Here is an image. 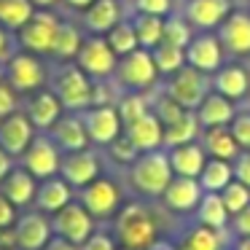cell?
Here are the masks:
<instances>
[{"mask_svg": "<svg viewBox=\"0 0 250 250\" xmlns=\"http://www.w3.org/2000/svg\"><path fill=\"white\" fill-rule=\"evenodd\" d=\"M164 19L167 17H153V14H137V11L129 17L140 49L151 51L153 46H159L164 41Z\"/></svg>", "mask_w": 250, "mask_h": 250, "instance_id": "cell-33", "label": "cell"}, {"mask_svg": "<svg viewBox=\"0 0 250 250\" xmlns=\"http://www.w3.org/2000/svg\"><path fill=\"white\" fill-rule=\"evenodd\" d=\"M196 113V121H199L202 129H210V126H229L231 119L237 116V105L234 100L223 97L218 92H207V97L199 103V108L194 110Z\"/></svg>", "mask_w": 250, "mask_h": 250, "instance_id": "cell-24", "label": "cell"}, {"mask_svg": "<svg viewBox=\"0 0 250 250\" xmlns=\"http://www.w3.org/2000/svg\"><path fill=\"white\" fill-rule=\"evenodd\" d=\"M199 132H202V126H199V121H196V113L188 110V113H183L178 121L164 126V148H175V146H183V143L199 140Z\"/></svg>", "mask_w": 250, "mask_h": 250, "instance_id": "cell-35", "label": "cell"}, {"mask_svg": "<svg viewBox=\"0 0 250 250\" xmlns=\"http://www.w3.org/2000/svg\"><path fill=\"white\" fill-rule=\"evenodd\" d=\"M110 81L116 83L119 92H151L162 76H159L156 65H153V57L148 49H135L129 54L119 57V65Z\"/></svg>", "mask_w": 250, "mask_h": 250, "instance_id": "cell-4", "label": "cell"}, {"mask_svg": "<svg viewBox=\"0 0 250 250\" xmlns=\"http://www.w3.org/2000/svg\"><path fill=\"white\" fill-rule=\"evenodd\" d=\"M169 156V167H172L175 175H183V178H199L202 167L207 162V153L202 148L199 140L194 143H183V146L175 148H164Z\"/></svg>", "mask_w": 250, "mask_h": 250, "instance_id": "cell-28", "label": "cell"}, {"mask_svg": "<svg viewBox=\"0 0 250 250\" xmlns=\"http://www.w3.org/2000/svg\"><path fill=\"white\" fill-rule=\"evenodd\" d=\"M108 151H110V156H113L116 162L126 164V167H129V164H132V162H135V159H137V153H140V151H137L135 146H132V140H129V137L124 135V132H121V135L116 137L113 143H110V146H108Z\"/></svg>", "mask_w": 250, "mask_h": 250, "instance_id": "cell-43", "label": "cell"}, {"mask_svg": "<svg viewBox=\"0 0 250 250\" xmlns=\"http://www.w3.org/2000/svg\"><path fill=\"white\" fill-rule=\"evenodd\" d=\"M194 218H196V223H205V226L218 229V231H229V221H231V215H229L221 194H210V191L202 194Z\"/></svg>", "mask_w": 250, "mask_h": 250, "instance_id": "cell-30", "label": "cell"}, {"mask_svg": "<svg viewBox=\"0 0 250 250\" xmlns=\"http://www.w3.org/2000/svg\"><path fill=\"white\" fill-rule=\"evenodd\" d=\"M132 8L137 14H153V17H169L175 11L172 0H132Z\"/></svg>", "mask_w": 250, "mask_h": 250, "instance_id": "cell-44", "label": "cell"}, {"mask_svg": "<svg viewBox=\"0 0 250 250\" xmlns=\"http://www.w3.org/2000/svg\"><path fill=\"white\" fill-rule=\"evenodd\" d=\"M49 137L57 143V148L62 153H73V151L89 148V135H86L81 113H70V110L57 119V124L49 129Z\"/></svg>", "mask_w": 250, "mask_h": 250, "instance_id": "cell-21", "label": "cell"}, {"mask_svg": "<svg viewBox=\"0 0 250 250\" xmlns=\"http://www.w3.org/2000/svg\"><path fill=\"white\" fill-rule=\"evenodd\" d=\"M105 41H108V46L116 51V57H124V54H129V51L140 49L135 27H132L129 19H121L119 24H113V27L105 33Z\"/></svg>", "mask_w": 250, "mask_h": 250, "instance_id": "cell-39", "label": "cell"}, {"mask_svg": "<svg viewBox=\"0 0 250 250\" xmlns=\"http://www.w3.org/2000/svg\"><path fill=\"white\" fill-rule=\"evenodd\" d=\"M35 14V6L30 0H0V24L6 30L17 33L19 27L30 22V17Z\"/></svg>", "mask_w": 250, "mask_h": 250, "instance_id": "cell-37", "label": "cell"}, {"mask_svg": "<svg viewBox=\"0 0 250 250\" xmlns=\"http://www.w3.org/2000/svg\"><path fill=\"white\" fill-rule=\"evenodd\" d=\"M30 3H33L35 8H54L60 0H30Z\"/></svg>", "mask_w": 250, "mask_h": 250, "instance_id": "cell-55", "label": "cell"}, {"mask_svg": "<svg viewBox=\"0 0 250 250\" xmlns=\"http://www.w3.org/2000/svg\"><path fill=\"white\" fill-rule=\"evenodd\" d=\"M212 92L223 94L229 100H245L250 94V67H245V62L239 60H226L215 73L210 76Z\"/></svg>", "mask_w": 250, "mask_h": 250, "instance_id": "cell-17", "label": "cell"}, {"mask_svg": "<svg viewBox=\"0 0 250 250\" xmlns=\"http://www.w3.org/2000/svg\"><path fill=\"white\" fill-rule=\"evenodd\" d=\"M121 19H124V8L119 0H94L89 8H83L81 22L89 35H105Z\"/></svg>", "mask_w": 250, "mask_h": 250, "instance_id": "cell-25", "label": "cell"}, {"mask_svg": "<svg viewBox=\"0 0 250 250\" xmlns=\"http://www.w3.org/2000/svg\"><path fill=\"white\" fill-rule=\"evenodd\" d=\"M151 57H153V65H156V70H159L162 78L172 76L175 70H180V67L186 65V49L172 46V43H167V41H162L159 46H153Z\"/></svg>", "mask_w": 250, "mask_h": 250, "instance_id": "cell-36", "label": "cell"}, {"mask_svg": "<svg viewBox=\"0 0 250 250\" xmlns=\"http://www.w3.org/2000/svg\"><path fill=\"white\" fill-rule=\"evenodd\" d=\"M202 186L196 178H183V175H175L169 180V186L164 188L162 194V202L167 210L178 212V215H194L196 207H199V199H202Z\"/></svg>", "mask_w": 250, "mask_h": 250, "instance_id": "cell-18", "label": "cell"}, {"mask_svg": "<svg viewBox=\"0 0 250 250\" xmlns=\"http://www.w3.org/2000/svg\"><path fill=\"white\" fill-rule=\"evenodd\" d=\"M234 8H237L234 0H183L180 17L194 27V33H202V30L215 33Z\"/></svg>", "mask_w": 250, "mask_h": 250, "instance_id": "cell-14", "label": "cell"}, {"mask_svg": "<svg viewBox=\"0 0 250 250\" xmlns=\"http://www.w3.org/2000/svg\"><path fill=\"white\" fill-rule=\"evenodd\" d=\"M226 250H250V237H237Z\"/></svg>", "mask_w": 250, "mask_h": 250, "instance_id": "cell-53", "label": "cell"}, {"mask_svg": "<svg viewBox=\"0 0 250 250\" xmlns=\"http://www.w3.org/2000/svg\"><path fill=\"white\" fill-rule=\"evenodd\" d=\"M14 223H17V205H11L0 194V229H11Z\"/></svg>", "mask_w": 250, "mask_h": 250, "instance_id": "cell-49", "label": "cell"}, {"mask_svg": "<svg viewBox=\"0 0 250 250\" xmlns=\"http://www.w3.org/2000/svg\"><path fill=\"white\" fill-rule=\"evenodd\" d=\"M83 207L89 210V215L94 221H105V218H116V212L121 210V188L110 178H94L92 183H86L78 196Z\"/></svg>", "mask_w": 250, "mask_h": 250, "instance_id": "cell-8", "label": "cell"}, {"mask_svg": "<svg viewBox=\"0 0 250 250\" xmlns=\"http://www.w3.org/2000/svg\"><path fill=\"white\" fill-rule=\"evenodd\" d=\"M162 89L169 94V97L175 100V103H180L186 110H196L199 108V103L207 97V92H210V76L202 70H196V67L191 65H183L180 70H175L172 76L162 78Z\"/></svg>", "mask_w": 250, "mask_h": 250, "instance_id": "cell-5", "label": "cell"}, {"mask_svg": "<svg viewBox=\"0 0 250 250\" xmlns=\"http://www.w3.org/2000/svg\"><path fill=\"white\" fill-rule=\"evenodd\" d=\"M41 250H78V245H73V242H67V239H62V237L54 234V237H51Z\"/></svg>", "mask_w": 250, "mask_h": 250, "instance_id": "cell-51", "label": "cell"}, {"mask_svg": "<svg viewBox=\"0 0 250 250\" xmlns=\"http://www.w3.org/2000/svg\"><path fill=\"white\" fill-rule=\"evenodd\" d=\"M6 81L17 89L19 94H33L46 83V67L41 62L38 54L30 51H19L11 54V60L6 62Z\"/></svg>", "mask_w": 250, "mask_h": 250, "instance_id": "cell-10", "label": "cell"}, {"mask_svg": "<svg viewBox=\"0 0 250 250\" xmlns=\"http://www.w3.org/2000/svg\"><path fill=\"white\" fill-rule=\"evenodd\" d=\"M231 164H234V180H239L250 188V151H239V156Z\"/></svg>", "mask_w": 250, "mask_h": 250, "instance_id": "cell-48", "label": "cell"}, {"mask_svg": "<svg viewBox=\"0 0 250 250\" xmlns=\"http://www.w3.org/2000/svg\"><path fill=\"white\" fill-rule=\"evenodd\" d=\"M35 137V126L24 113H11L0 121V148L8 156H22Z\"/></svg>", "mask_w": 250, "mask_h": 250, "instance_id": "cell-20", "label": "cell"}, {"mask_svg": "<svg viewBox=\"0 0 250 250\" xmlns=\"http://www.w3.org/2000/svg\"><path fill=\"white\" fill-rule=\"evenodd\" d=\"M83 126H86L89 143L108 148L116 137L124 132V121H121L116 105H89L86 110H81Z\"/></svg>", "mask_w": 250, "mask_h": 250, "instance_id": "cell-11", "label": "cell"}, {"mask_svg": "<svg viewBox=\"0 0 250 250\" xmlns=\"http://www.w3.org/2000/svg\"><path fill=\"white\" fill-rule=\"evenodd\" d=\"M62 103L51 89H38V92L30 94L27 100V108H24V116L33 121L35 129L41 132H49L51 126L57 124V119L62 116Z\"/></svg>", "mask_w": 250, "mask_h": 250, "instance_id": "cell-22", "label": "cell"}, {"mask_svg": "<svg viewBox=\"0 0 250 250\" xmlns=\"http://www.w3.org/2000/svg\"><path fill=\"white\" fill-rule=\"evenodd\" d=\"M196 180H199L202 191L221 194V191L234 180V164L226 162V159H210L207 156V162H205V167H202V172Z\"/></svg>", "mask_w": 250, "mask_h": 250, "instance_id": "cell-31", "label": "cell"}, {"mask_svg": "<svg viewBox=\"0 0 250 250\" xmlns=\"http://www.w3.org/2000/svg\"><path fill=\"white\" fill-rule=\"evenodd\" d=\"M178 248L180 250H226L229 242H226V237H223V231L210 229V226H205V223H196V226H191L188 231L183 234Z\"/></svg>", "mask_w": 250, "mask_h": 250, "instance_id": "cell-32", "label": "cell"}, {"mask_svg": "<svg viewBox=\"0 0 250 250\" xmlns=\"http://www.w3.org/2000/svg\"><path fill=\"white\" fill-rule=\"evenodd\" d=\"M116 110H119L121 121L126 126L151 110V97H148V92H121L119 100H116Z\"/></svg>", "mask_w": 250, "mask_h": 250, "instance_id": "cell-38", "label": "cell"}, {"mask_svg": "<svg viewBox=\"0 0 250 250\" xmlns=\"http://www.w3.org/2000/svg\"><path fill=\"white\" fill-rule=\"evenodd\" d=\"M11 231H14V248L17 250H41L54 237L51 218H46V212H41V210L24 212L22 218H17Z\"/></svg>", "mask_w": 250, "mask_h": 250, "instance_id": "cell-16", "label": "cell"}, {"mask_svg": "<svg viewBox=\"0 0 250 250\" xmlns=\"http://www.w3.org/2000/svg\"><path fill=\"white\" fill-rule=\"evenodd\" d=\"M94 0H65V6H70V8H78V11H83V8H89Z\"/></svg>", "mask_w": 250, "mask_h": 250, "instance_id": "cell-54", "label": "cell"}, {"mask_svg": "<svg viewBox=\"0 0 250 250\" xmlns=\"http://www.w3.org/2000/svg\"><path fill=\"white\" fill-rule=\"evenodd\" d=\"M11 167H14V164H11V156H8L3 148H0V180H3L8 172H11Z\"/></svg>", "mask_w": 250, "mask_h": 250, "instance_id": "cell-52", "label": "cell"}, {"mask_svg": "<svg viewBox=\"0 0 250 250\" xmlns=\"http://www.w3.org/2000/svg\"><path fill=\"white\" fill-rule=\"evenodd\" d=\"M60 164H62V151L49 135H35L27 151L22 153V167L38 180L60 175Z\"/></svg>", "mask_w": 250, "mask_h": 250, "instance_id": "cell-12", "label": "cell"}, {"mask_svg": "<svg viewBox=\"0 0 250 250\" xmlns=\"http://www.w3.org/2000/svg\"><path fill=\"white\" fill-rule=\"evenodd\" d=\"M0 81H6V65H0Z\"/></svg>", "mask_w": 250, "mask_h": 250, "instance_id": "cell-56", "label": "cell"}, {"mask_svg": "<svg viewBox=\"0 0 250 250\" xmlns=\"http://www.w3.org/2000/svg\"><path fill=\"white\" fill-rule=\"evenodd\" d=\"M62 19L57 17L51 8H35V14L30 17V22L24 27L17 30V38L22 51L30 54H51V46H54L57 30H60Z\"/></svg>", "mask_w": 250, "mask_h": 250, "instance_id": "cell-6", "label": "cell"}, {"mask_svg": "<svg viewBox=\"0 0 250 250\" xmlns=\"http://www.w3.org/2000/svg\"><path fill=\"white\" fill-rule=\"evenodd\" d=\"M239 151H250V110H237V116L229 124Z\"/></svg>", "mask_w": 250, "mask_h": 250, "instance_id": "cell-42", "label": "cell"}, {"mask_svg": "<svg viewBox=\"0 0 250 250\" xmlns=\"http://www.w3.org/2000/svg\"><path fill=\"white\" fill-rule=\"evenodd\" d=\"M199 143L205 148V153L210 159H226V162H234L239 156V146L234 140L231 129L229 126H210V129L199 132Z\"/></svg>", "mask_w": 250, "mask_h": 250, "instance_id": "cell-29", "label": "cell"}, {"mask_svg": "<svg viewBox=\"0 0 250 250\" xmlns=\"http://www.w3.org/2000/svg\"><path fill=\"white\" fill-rule=\"evenodd\" d=\"M78 250H119V242H116L113 234L92 231V234L86 237V242L78 245Z\"/></svg>", "mask_w": 250, "mask_h": 250, "instance_id": "cell-46", "label": "cell"}, {"mask_svg": "<svg viewBox=\"0 0 250 250\" xmlns=\"http://www.w3.org/2000/svg\"><path fill=\"white\" fill-rule=\"evenodd\" d=\"M191 38H194V27L180 17V11H172L167 19H164V41H167V43L186 49Z\"/></svg>", "mask_w": 250, "mask_h": 250, "instance_id": "cell-40", "label": "cell"}, {"mask_svg": "<svg viewBox=\"0 0 250 250\" xmlns=\"http://www.w3.org/2000/svg\"><path fill=\"white\" fill-rule=\"evenodd\" d=\"M124 135L132 140V146L137 151H156V148H164V124L159 121V116L153 110L143 113L140 119H135L132 124L124 126Z\"/></svg>", "mask_w": 250, "mask_h": 250, "instance_id": "cell-23", "label": "cell"}, {"mask_svg": "<svg viewBox=\"0 0 250 250\" xmlns=\"http://www.w3.org/2000/svg\"><path fill=\"white\" fill-rule=\"evenodd\" d=\"M35 191H38V178L30 175L24 167H11V172L0 180V194L17 207L35 202Z\"/></svg>", "mask_w": 250, "mask_h": 250, "instance_id": "cell-26", "label": "cell"}, {"mask_svg": "<svg viewBox=\"0 0 250 250\" xmlns=\"http://www.w3.org/2000/svg\"><path fill=\"white\" fill-rule=\"evenodd\" d=\"M73 202V186L67 183L62 175H54V178H46L38 183V191H35V207L46 215H54L57 210Z\"/></svg>", "mask_w": 250, "mask_h": 250, "instance_id": "cell-27", "label": "cell"}, {"mask_svg": "<svg viewBox=\"0 0 250 250\" xmlns=\"http://www.w3.org/2000/svg\"><path fill=\"white\" fill-rule=\"evenodd\" d=\"M11 60V38H8V30L0 24V65H6Z\"/></svg>", "mask_w": 250, "mask_h": 250, "instance_id": "cell-50", "label": "cell"}, {"mask_svg": "<svg viewBox=\"0 0 250 250\" xmlns=\"http://www.w3.org/2000/svg\"><path fill=\"white\" fill-rule=\"evenodd\" d=\"M113 237L124 250H151L159 242L156 221L143 202H129L116 212Z\"/></svg>", "mask_w": 250, "mask_h": 250, "instance_id": "cell-1", "label": "cell"}, {"mask_svg": "<svg viewBox=\"0 0 250 250\" xmlns=\"http://www.w3.org/2000/svg\"><path fill=\"white\" fill-rule=\"evenodd\" d=\"M229 231H231L234 237H250V205L245 207V210H239L237 215H231Z\"/></svg>", "mask_w": 250, "mask_h": 250, "instance_id": "cell-47", "label": "cell"}, {"mask_svg": "<svg viewBox=\"0 0 250 250\" xmlns=\"http://www.w3.org/2000/svg\"><path fill=\"white\" fill-rule=\"evenodd\" d=\"M221 199H223V205H226L229 215H237L239 210H245V207L250 205V188L245 183H239V180H231V183L221 191Z\"/></svg>", "mask_w": 250, "mask_h": 250, "instance_id": "cell-41", "label": "cell"}, {"mask_svg": "<svg viewBox=\"0 0 250 250\" xmlns=\"http://www.w3.org/2000/svg\"><path fill=\"white\" fill-rule=\"evenodd\" d=\"M17 105H19V92L8 81H0V121L17 113Z\"/></svg>", "mask_w": 250, "mask_h": 250, "instance_id": "cell-45", "label": "cell"}, {"mask_svg": "<svg viewBox=\"0 0 250 250\" xmlns=\"http://www.w3.org/2000/svg\"><path fill=\"white\" fill-rule=\"evenodd\" d=\"M226 60H250V11L234 8L215 30Z\"/></svg>", "mask_w": 250, "mask_h": 250, "instance_id": "cell-9", "label": "cell"}, {"mask_svg": "<svg viewBox=\"0 0 250 250\" xmlns=\"http://www.w3.org/2000/svg\"><path fill=\"white\" fill-rule=\"evenodd\" d=\"M60 175L73 186V188H83V186L92 183L94 178H100V156L92 151V148L62 153Z\"/></svg>", "mask_w": 250, "mask_h": 250, "instance_id": "cell-19", "label": "cell"}, {"mask_svg": "<svg viewBox=\"0 0 250 250\" xmlns=\"http://www.w3.org/2000/svg\"><path fill=\"white\" fill-rule=\"evenodd\" d=\"M0 250H6V248H0Z\"/></svg>", "mask_w": 250, "mask_h": 250, "instance_id": "cell-57", "label": "cell"}, {"mask_svg": "<svg viewBox=\"0 0 250 250\" xmlns=\"http://www.w3.org/2000/svg\"><path fill=\"white\" fill-rule=\"evenodd\" d=\"M76 65L92 81H110L116 73V65H119V57L108 46L105 35H86L76 54Z\"/></svg>", "mask_w": 250, "mask_h": 250, "instance_id": "cell-7", "label": "cell"}, {"mask_svg": "<svg viewBox=\"0 0 250 250\" xmlns=\"http://www.w3.org/2000/svg\"><path fill=\"white\" fill-rule=\"evenodd\" d=\"M223 62H226V54H223V46H221V41H218V35L210 33V30L194 33V38L186 46V65L212 76Z\"/></svg>", "mask_w": 250, "mask_h": 250, "instance_id": "cell-15", "label": "cell"}, {"mask_svg": "<svg viewBox=\"0 0 250 250\" xmlns=\"http://www.w3.org/2000/svg\"><path fill=\"white\" fill-rule=\"evenodd\" d=\"M51 229H54L57 237L67 239L73 245H83L86 237L94 231V218L89 215V210L81 202H67L62 210L51 215Z\"/></svg>", "mask_w": 250, "mask_h": 250, "instance_id": "cell-13", "label": "cell"}, {"mask_svg": "<svg viewBox=\"0 0 250 250\" xmlns=\"http://www.w3.org/2000/svg\"><path fill=\"white\" fill-rule=\"evenodd\" d=\"M172 178H175V172L169 167V156L164 148L137 153V159L129 164L132 188L140 196H146V199H159Z\"/></svg>", "mask_w": 250, "mask_h": 250, "instance_id": "cell-2", "label": "cell"}, {"mask_svg": "<svg viewBox=\"0 0 250 250\" xmlns=\"http://www.w3.org/2000/svg\"><path fill=\"white\" fill-rule=\"evenodd\" d=\"M51 92L60 97L62 108L70 113H81L92 105L94 100V81L76 65V62H65L54 70L51 76Z\"/></svg>", "mask_w": 250, "mask_h": 250, "instance_id": "cell-3", "label": "cell"}, {"mask_svg": "<svg viewBox=\"0 0 250 250\" xmlns=\"http://www.w3.org/2000/svg\"><path fill=\"white\" fill-rule=\"evenodd\" d=\"M83 38H86V35L81 33L78 24L62 19L60 30H57V38H54V46H51V57H57V60H62V62L76 60V54H78V49H81Z\"/></svg>", "mask_w": 250, "mask_h": 250, "instance_id": "cell-34", "label": "cell"}]
</instances>
